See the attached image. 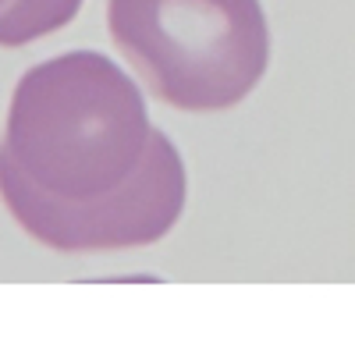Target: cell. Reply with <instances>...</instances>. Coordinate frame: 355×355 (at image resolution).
Returning a JSON list of instances; mask_svg holds the SVG:
<instances>
[{"instance_id":"obj_3","label":"cell","mask_w":355,"mask_h":355,"mask_svg":"<svg viewBox=\"0 0 355 355\" xmlns=\"http://www.w3.org/2000/svg\"><path fill=\"white\" fill-rule=\"evenodd\" d=\"M82 0H0V46H28L64 28Z\"/></svg>"},{"instance_id":"obj_1","label":"cell","mask_w":355,"mask_h":355,"mask_svg":"<svg viewBox=\"0 0 355 355\" xmlns=\"http://www.w3.org/2000/svg\"><path fill=\"white\" fill-rule=\"evenodd\" d=\"M185 196L178 146L107 53L68 50L18 78L0 199L28 239L57 252L153 245L182 220Z\"/></svg>"},{"instance_id":"obj_2","label":"cell","mask_w":355,"mask_h":355,"mask_svg":"<svg viewBox=\"0 0 355 355\" xmlns=\"http://www.w3.org/2000/svg\"><path fill=\"white\" fill-rule=\"evenodd\" d=\"M114 46L174 110L239 107L270 64L259 0H107Z\"/></svg>"}]
</instances>
